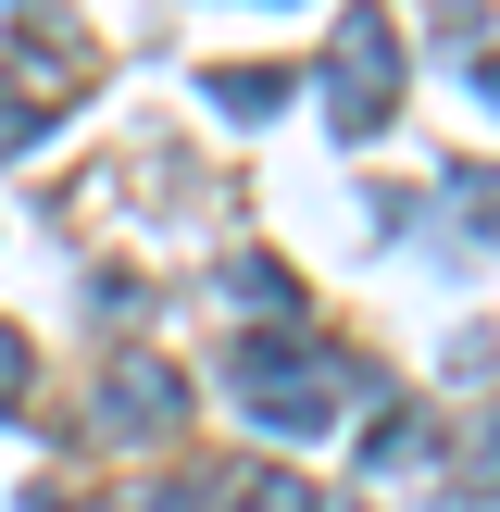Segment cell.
Masks as SVG:
<instances>
[{
	"label": "cell",
	"mask_w": 500,
	"mask_h": 512,
	"mask_svg": "<svg viewBox=\"0 0 500 512\" xmlns=\"http://www.w3.org/2000/svg\"><path fill=\"white\" fill-rule=\"evenodd\" d=\"M175 413H188V375H175V363H150V350H125V363L113 375H100V438H113V450H138V438H175Z\"/></svg>",
	"instance_id": "3"
},
{
	"label": "cell",
	"mask_w": 500,
	"mask_h": 512,
	"mask_svg": "<svg viewBox=\"0 0 500 512\" xmlns=\"http://www.w3.org/2000/svg\"><path fill=\"white\" fill-rule=\"evenodd\" d=\"M225 512H325V500L300 488V475H275V463H263V475H238V500H225Z\"/></svg>",
	"instance_id": "5"
},
{
	"label": "cell",
	"mask_w": 500,
	"mask_h": 512,
	"mask_svg": "<svg viewBox=\"0 0 500 512\" xmlns=\"http://www.w3.org/2000/svg\"><path fill=\"white\" fill-rule=\"evenodd\" d=\"M213 100H225V113H275V100H288V75H275V63H213Z\"/></svg>",
	"instance_id": "4"
},
{
	"label": "cell",
	"mask_w": 500,
	"mask_h": 512,
	"mask_svg": "<svg viewBox=\"0 0 500 512\" xmlns=\"http://www.w3.org/2000/svg\"><path fill=\"white\" fill-rule=\"evenodd\" d=\"M325 100H338V125H350V138H375V125L400 113V38H388L375 13H350L338 63H325Z\"/></svg>",
	"instance_id": "2"
},
{
	"label": "cell",
	"mask_w": 500,
	"mask_h": 512,
	"mask_svg": "<svg viewBox=\"0 0 500 512\" xmlns=\"http://www.w3.org/2000/svg\"><path fill=\"white\" fill-rule=\"evenodd\" d=\"M225 388H238V413L275 425V438H325V425H350L363 375H350L325 338H300V325H263V338L225 350Z\"/></svg>",
	"instance_id": "1"
},
{
	"label": "cell",
	"mask_w": 500,
	"mask_h": 512,
	"mask_svg": "<svg viewBox=\"0 0 500 512\" xmlns=\"http://www.w3.org/2000/svg\"><path fill=\"white\" fill-rule=\"evenodd\" d=\"M450 200H475V238L500 250V175H488V163H463V175H450Z\"/></svg>",
	"instance_id": "7"
},
{
	"label": "cell",
	"mask_w": 500,
	"mask_h": 512,
	"mask_svg": "<svg viewBox=\"0 0 500 512\" xmlns=\"http://www.w3.org/2000/svg\"><path fill=\"white\" fill-rule=\"evenodd\" d=\"M25 375H38V350H25V325H0V413H25Z\"/></svg>",
	"instance_id": "8"
},
{
	"label": "cell",
	"mask_w": 500,
	"mask_h": 512,
	"mask_svg": "<svg viewBox=\"0 0 500 512\" xmlns=\"http://www.w3.org/2000/svg\"><path fill=\"white\" fill-rule=\"evenodd\" d=\"M225 300H263V313L288 325V300H300V288H288V275H275V263H225Z\"/></svg>",
	"instance_id": "6"
}]
</instances>
